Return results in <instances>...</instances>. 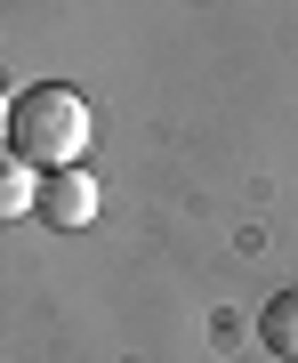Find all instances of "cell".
Returning <instances> with one entry per match:
<instances>
[{"label": "cell", "mask_w": 298, "mask_h": 363, "mask_svg": "<svg viewBox=\"0 0 298 363\" xmlns=\"http://www.w3.org/2000/svg\"><path fill=\"white\" fill-rule=\"evenodd\" d=\"M33 194H40V169H25L8 145H0V226H8V218H25Z\"/></svg>", "instance_id": "cell-4"}, {"label": "cell", "mask_w": 298, "mask_h": 363, "mask_svg": "<svg viewBox=\"0 0 298 363\" xmlns=\"http://www.w3.org/2000/svg\"><path fill=\"white\" fill-rule=\"evenodd\" d=\"M258 347H266L274 363H298V283L274 291L266 307H258Z\"/></svg>", "instance_id": "cell-3"}, {"label": "cell", "mask_w": 298, "mask_h": 363, "mask_svg": "<svg viewBox=\"0 0 298 363\" xmlns=\"http://www.w3.org/2000/svg\"><path fill=\"white\" fill-rule=\"evenodd\" d=\"M97 210H105V194H97V178L89 169H40V194H33V218L49 226V234H89L97 226Z\"/></svg>", "instance_id": "cell-2"}, {"label": "cell", "mask_w": 298, "mask_h": 363, "mask_svg": "<svg viewBox=\"0 0 298 363\" xmlns=\"http://www.w3.org/2000/svg\"><path fill=\"white\" fill-rule=\"evenodd\" d=\"M0 145L25 169H73L89 154V105H81V89H65V81L16 89L8 113H0Z\"/></svg>", "instance_id": "cell-1"}]
</instances>
